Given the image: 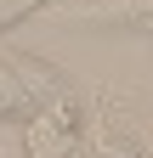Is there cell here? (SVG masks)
Masks as SVG:
<instances>
[{
    "mask_svg": "<svg viewBox=\"0 0 153 158\" xmlns=\"http://www.w3.org/2000/svg\"><path fill=\"white\" fill-rule=\"evenodd\" d=\"M85 130V107L80 96H63V102H40L23 113V152L28 158H74Z\"/></svg>",
    "mask_w": 153,
    "mask_h": 158,
    "instance_id": "obj_1",
    "label": "cell"
},
{
    "mask_svg": "<svg viewBox=\"0 0 153 158\" xmlns=\"http://www.w3.org/2000/svg\"><path fill=\"white\" fill-rule=\"evenodd\" d=\"M74 158H147V141L136 135L125 107H113V90L97 96V124L80 130V147Z\"/></svg>",
    "mask_w": 153,
    "mask_h": 158,
    "instance_id": "obj_2",
    "label": "cell"
},
{
    "mask_svg": "<svg viewBox=\"0 0 153 158\" xmlns=\"http://www.w3.org/2000/svg\"><path fill=\"white\" fill-rule=\"evenodd\" d=\"M63 23H74V28L153 34V0H74V6H63Z\"/></svg>",
    "mask_w": 153,
    "mask_h": 158,
    "instance_id": "obj_3",
    "label": "cell"
},
{
    "mask_svg": "<svg viewBox=\"0 0 153 158\" xmlns=\"http://www.w3.org/2000/svg\"><path fill=\"white\" fill-rule=\"evenodd\" d=\"M23 113H28L23 79H17V68L6 62V51H0V118H23Z\"/></svg>",
    "mask_w": 153,
    "mask_h": 158,
    "instance_id": "obj_4",
    "label": "cell"
},
{
    "mask_svg": "<svg viewBox=\"0 0 153 158\" xmlns=\"http://www.w3.org/2000/svg\"><path fill=\"white\" fill-rule=\"evenodd\" d=\"M46 6H57V0H0V34L17 28V23L34 17V11H46Z\"/></svg>",
    "mask_w": 153,
    "mask_h": 158,
    "instance_id": "obj_5",
    "label": "cell"
},
{
    "mask_svg": "<svg viewBox=\"0 0 153 158\" xmlns=\"http://www.w3.org/2000/svg\"><path fill=\"white\" fill-rule=\"evenodd\" d=\"M68 6H74V0H68Z\"/></svg>",
    "mask_w": 153,
    "mask_h": 158,
    "instance_id": "obj_6",
    "label": "cell"
}]
</instances>
